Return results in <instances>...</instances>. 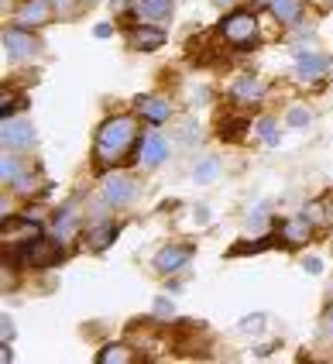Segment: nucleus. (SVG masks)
<instances>
[{
	"label": "nucleus",
	"mask_w": 333,
	"mask_h": 364,
	"mask_svg": "<svg viewBox=\"0 0 333 364\" xmlns=\"http://www.w3.org/2000/svg\"><path fill=\"white\" fill-rule=\"evenodd\" d=\"M134 138H138V124H134V117H110V121L97 131V155H93L97 165H100V168L117 165L127 151H131Z\"/></svg>",
	"instance_id": "1"
},
{
	"label": "nucleus",
	"mask_w": 333,
	"mask_h": 364,
	"mask_svg": "<svg viewBox=\"0 0 333 364\" xmlns=\"http://www.w3.org/2000/svg\"><path fill=\"white\" fill-rule=\"evenodd\" d=\"M65 255V247L59 241H52V237H35V241L21 244V251H18V264L21 268H52V264H59Z\"/></svg>",
	"instance_id": "2"
},
{
	"label": "nucleus",
	"mask_w": 333,
	"mask_h": 364,
	"mask_svg": "<svg viewBox=\"0 0 333 364\" xmlns=\"http://www.w3.org/2000/svg\"><path fill=\"white\" fill-rule=\"evenodd\" d=\"M220 35L234 45V48H248L254 35H258V18L248 14V11H237V14H230L224 24H220Z\"/></svg>",
	"instance_id": "3"
},
{
	"label": "nucleus",
	"mask_w": 333,
	"mask_h": 364,
	"mask_svg": "<svg viewBox=\"0 0 333 364\" xmlns=\"http://www.w3.org/2000/svg\"><path fill=\"white\" fill-rule=\"evenodd\" d=\"M127 45H131V48H138V52H155V48H162V45H165V31H162L158 24H145V21H138V24L127 31Z\"/></svg>",
	"instance_id": "4"
},
{
	"label": "nucleus",
	"mask_w": 333,
	"mask_h": 364,
	"mask_svg": "<svg viewBox=\"0 0 333 364\" xmlns=\"http://www.w3.org/2000/svg\"><path fill=\"white\" fill-rule=\"evenodd\" d=\"M104 200L110 206H127L134 200V179L124 176V172H110L104 176Z\"/></svg>",
	"instance_id": "5"
},
{
	"label": "nucleus",
	"mask_w": 333,
	"mask_h": 364,
	"mask_svg": "<svg viewBox=\"0 0 333 364\" xmlns=\"http://www.w3.org/2000/svg\"><path fill=\"white\" fill-rule=\"evenodd\" d=\"M52 14H55V7H52L48 0H24L14 18H18L21 28H42V24L52 21Z\"/></svg>",
	"instance_id": "6"
},
{
	"label": "nucleus",
	"mask_w": 333,
	"mask_h": 364,
	"mask_svg": "<svg viewBox=\"0 0 333 364\" xmlns=\"http://www.w3.org/2000/svg\"><path fill=\"white\" fill-rule=\"evenodd\" d=\"M189 258H192V247H189V244H168V247H162V251L155 255V268H158L162 275H172V272H179Z\"/></svg>",
	"instance_id": "7"
},
{
	"label": "nucleus",
	"mask_w": 333,
	"mask_h": 364,
	"mask_svg": "<svg viewBox=\"0 0 333 364\" xmlns=\"http://www.w3.org/2000/svg\"><path fill=\"white\" fill-rule=\"evenodd\" d=\"M38 237V223L31 217H7L4 220V244H28Z\"/></svg>",
	"instance_id": "8"
},
{
	"label": "nucleus",
	"mask_w": 333,
	"mask_h": 364,
	"mask_svg": "<svg viewBox=\"0 0 333 364\" xmlns=\"http://www.w3.org/2000/svg\"><path fill=\"white\" fill-rule=\"evenodd\" d=\"M168 155V141L162 138V134H148L145 141H141V148H138V159L134 162H141L145 168H155V165H162Z\"/></svg>",
	"instance_id": "9"
},
{
	"label": "nucleus",
	"mask_w": 333,
	"mask_h": 364,
	"mask_svg": "<svg viewBox=\"0 0 333 364\" xmlns=\"http://www.w3.org/2000/svg\"><path fill=\"white\" fill-rule=\"evenodd\" d=\"M312 234V220L302 213V217H289V220L282 223V230H278V237L289 244V247H299V244H306Z\"/></svg>",
	"instance_id": "10"
},
{
	"label": "nucleus",
	"mask_w": 333,
	"mask_h": 364,
	"mask_svg": "<svg viewBox=\"0 0 333 364\" xmlns=\"http://www.w3.org/2000/svg\"><path fill=\"white\" fill-rule=\"evenodd\" d=\"M4 48H7V55H11V59H28V55H35V52H38V41L31 38L28 31L14 28V31H7V35H4Z\"/></svg>",
	"instance_id": "11"
},
{
	"label": "nucleus",
	"mask_w": 333,
	"mask_h": 364,
	"mask_svg": "<svg viewBox=\"0 0 333 364\" xmlns=\"http://www.w3.org/2000/svg\"><path fill=\"white\" fill-rule=\"evenodd\" d=\"M4 144L7 148H31L35 144V127L28 121H4Z\"/></svg>",
	"instance_id": "12"
},
{
	"label": "nucleus",
	"mask_w": 333,
	"mask_h": 364,
	"mask_svg": "<svg viewBox=\"0 0 333 364\" xmlns=\"http://www.w3.org/2000/svg\"><path fill=\"white\" fill-rule=\"evenodd\" d=\"M327 69H330V59H327V55H316V52H306V48L295 55V73H299L302 80H310V76H323Z\"/></svg>",
	"instance_id": "13"
},
{
	"label": "nucleus",
	"mask_w": 333,
	"mask_h": 364,
	"mask_svg": "<svg viewBox=\"0 0 333 364\" xmlns=\"http://www.w3.org/2000/svg\"><path fill=\"white\" fill-rule=\"evenodd\" d=\"M172 14V0H138V18L145 24H162Z\"/></svg>",
	"instance_id": "14"
},
{
	"label": "nucleus",
	"mask_w": 333,
	"mask_h": 364,
	"mask_svg": "<svg viewBox=\"0 0 333 364\" xmlns=\"http://www.w3.org/2000/svg\"><path fill=\"white\" fill-rule=\"evenodd\" d=\"M268 11L282 24H299V18H302V0H268Z\"/></svg>",
	"instance_id": "15"
},
{
	"label": "nucleus",
	"mask_w": 333,
	"mask_h": 364,
	"mask_svg": "<svg viewBox=\"0 0 333 364\" xmlns=\"http://www.w3.org/2000/svg\"><path fill=\"white\" fill-rule=\"evenodd\" d=\"M138 110H141V117L151 124H162L172 117V103L162 100V97H151V100H138Z\"/></svg>",
	"instance_id": "16"
},
{
	"label": "nucleus",
	"mask_w": 333,
	"mask_h": 364,
	"mask_svg": "<svg viewBox=\"0 0 333 364\" xmlns=\"http://www.w3.org/2000/svg\"><path fill=\"white\" fill-rule=\"evenodd\" d=\"M230 97H234L237 103H258L261 100V82L254 80V76H241V80L234 82Z\"/></svg>",
	"instance_id": "17"
},
{
	"label": "nucleus",
	"mask_w": 333,
	"mask_h": 364,
	"mask_svg": "<svg viewBox=\"0 0 333 364\" xmlns=\"http://www.w3.org/2000/svg\"><path fill=\"white\" fill-rule=\"evenodd\" d=\"M97 361L100 364H127V361H134V354H131V347L124 344H107L100 354H97Z\"/></svg>",
	"instance_id": "18"
},
{
	"label": "nucleus",
	"mask_w": 333,
	"mask_h": 364,
	"mask_svg": "<svg viewBox=\"0 0 333 364\" xmlns=\"http://www.w3.org/2000/svg\"><path fill=\"white\" fill-rule=\"evenodd\" d=\"M114 237H117V227H114V223H97V227L89 230V247H93V251H104Z\"/></svg>",
	"instance_id": "19"
},
{
	"label": "nucleus",
	"mask_w": 333,
	"mask_h": 364,
	"mask_svg": "<svg viewBox=\"0 0 333 364\" xmlns=\"http://www.w3.org/2000/svg\"><path fill=\"white\" fill-rule=\"evenodd\" d=\"M244 131H251V124L244 121V117H234V121L220 124V138H224V141H241Z\"/></svg>",
	"instance_id": "20"
},
{
	"label": "nucleus",
	"mask_w": 333,
	"mask_h": 364,
	"mask_svg": "<svg viewBox=\"0 0 333 364\" xmlns=\"http://www.w3.org/2000/svg\"><path fill=\"white\" fill-rule=\"evenodd\" d=\"M271 241H275V237H261V241H248V244H234V247H230V258H244V255H258V251H265V247H271Z\"/></svg>",
	"instance_id": "21"
},
{
	"label": "nucleus",
	"mask_w": 333,
	"mask_h": 364,
	"mask_svg": "<svg viewBox=\"0 0 333 364\" xmlns=\"http://www.w3.org/2000/svg\"><path fill=\"white\" fill-rule=\"evenodd\" d=\"M254 131H258V138L265 144H278V124L271 121V117H261V121L254 124Z\"/></svg>",
	"instance_id": "22"
},
{
	"label": "nucleus",
	"mask_w": 333,
	"mask_h": 364,
	"mask_svg": "<svg viewBox=\"0 0 333 364\" xmlns=\"http://www.w3.org/2000/svg\"><path fill=\"white\" fill-rule=\"evenodd\" d=\"M217 172H220V162L217 159H203V162L192 168V176H196V182H209L217 179Z\"/></svg>",
	"instance_id": "23"
},
{
	"label": "nucleus",
	"mask_w": 333,
	"mask_h": 364,
	"mask_svg": "<svg viewBox=\"0 0 333 364\" xmlns=\"http://www.w3.org/2000/svg\"><path fill=\"white\" fill-rule=\"evenodd\" d=\"M285 121H289L292 127H306V124H310V110H302V107H292Z\"/></svg>",
	"instance_id": "24"
},
{
	"label": "nucleus",
	"mask_w": 333,
	"mask_h": 364,
	"mask_svg": "<svg viewBox=\"0 0 333 364\" xmlns=\"http://www.w3.org/2000/svg\"><path fill=\"white\" fill-rule=\"evenodd\" d=\"M0 179L4 182L18 179V162H14V159H4V165H0Z\"/></svg>",
	"instance_id": "25"
},
{
	"label": "nucleus",
	"mask_w": 333,
	"mask_h": 364,
	"mask_svg": "<svg viewBox=\"0 0 333 364\" xmlns=\"http://www.w3.org/2000/svg\"><path fill=\"white\" fill-rule=\"evenodd\" d=\"M261 326H265V316H248V320H244V323H241V330H244V333H251V330H254V333H258V330H261Z\"/></svg>",
	"instance_id": "26"
},
{
	"label": "nucleus",
	"mask_w": 333,
	"mask_h": 364,
	"mask_svg": "<svg viewBox=\"0 0 333 364\" xmlns=\"http://www.w3.org/2000/svg\"><path fill=\"white\" fill-rule=\"evenodd\" d=\"M155 316H172V303H168L165 296L155 299Z\"/></svg>",
	"instance_id": "27"
},
{
	"label": "nucleus",
	"mask_w": 333,
	"mask_h": 364,
	"mask_svg": "<svg viewBox=\"0 0 333 364\" xmlns=\"http://www.w3.org/2000/svg\"><path fill=\"white\" fill-rule=\"evenodd\" d=\"M248 227L254 230V227H265V210H251L248 213Z\"/></svg>",
	"instance_id": "28"
},
{
	"label": "nucleus",
	"mask_w": 333,
	"mask_h": 364,
	"mask_svg": "<svg viewBox=\"0 0 333 364\" xmlns=\"http://www.w3.org/2000/svg\"><path fill=\"white\" fill-rule=\"evenodd\" d=\"M302 268H306L310 275H320V272H323V262H320V258H310V262L302 264Z\"/></svg>",
	"instance_id": "29"
},
{
	"label": "nucleus",
	"mask_w": 333,
	"mask_h": 364,
	"mask_svg": "<svg viewBox=\"0 0 333 364\" xmlns=\"http://www.w3.org/2000/svg\"><path fill=\"white\" fill-rule=\"evenodd\" d=\"M0 361L7 364V361H14V350L7 347V341H4V347H0Z\"/></svg>",
	"instance_id": "30"
},
{
	"label": "nucleus",
	"mask_w": 333,
	"mask_h": 364,
	"mask_svg": "<svg viewBox=\"0 0 333 364\" xmlns=\"http://www.w3.org/2000/svg\"><path fill=\"white\" fill-rule=\"evenodd\" d=\"M0 333H4V341H11V337H14V323H11V320H4Z\"/></svg>",
	"instance_id": "31"
},
{
	"label": "nucleus",
	"mask_w": 333,
	"mask_h": 364,
	"mask_svg": "<svg viewBox=\"0 0 333 364\" xmlns=\"http://www.w3.org/2000/svg\"><path fill=\"white\" fill-rule=\"evenodd\" d=\"M110 31H114L110 24H97V38H110Z\"/></svg>",
	"instance_id": "32"
},
{
	"label": "nucleus",
	"mask_w": 333,
	"mask_h": 364,
	"mask_svg": "<svg viewBox=\"0 0 333 364\" xmlns=\"http://www.w3.org/2000/svg\"><path fill=\"white\" fill-rule=\"evenodd\" d=\"M323 333H333V316L327 320V326H323Z\"/></svg>",
	"instance_id": "33"
},
{
	"label": "nucleus",
	"mask_w": 333,
	"mask_h": 364,
	"mask_svg": "<svg viewBox=\"0 0 333 364\" xmlns=\"http://www.w3.org/2000/svg\"><path fill=\"white\" fill-rule=\"evenodd\" d=\"M213 4H217V7H227V4H234V0H213Z\"/></svg>",
	"instance_id": "34"
},
{
	"label": "nucleus",
	"mask_w": 333,
	"mask_h": 364,
	"mask_svg": "<svg viewBox=\"0 0 333 364\" xmlns=\"http://www.w3.org/2000/svg\"><path fill=\"white\" fill-rule=\"evenodd\" d=\"M327 217H330V223H333V203H330V206H327Z\"/></svg>",
	"instance_id": "35"
}]
</instances>
